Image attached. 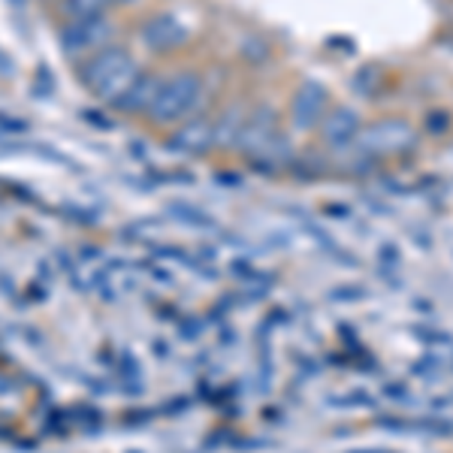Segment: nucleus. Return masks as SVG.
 Wrapping results in <instances>:
<instances>
[{
  "mask_svg": "<svg viewBox=\"0 0 453 453\" xmlns=\"http://www.w3.org/2000/svg\"><path fill=\"white\" fill-rule=\"evenodd\" d=\"M140 73L142 70L136 67V61L130 58L127 49L115 46V49H100V52H94L91 61L85 64L82 79L100 100L115 104V100L134 85V79L140 76Z\"/></svg>",
  "mask_w": 453,
  "mask_h": 453,
  "instance_id": "obj_1",
  "label": "nucleus"
},
{
  "mask_svg": "<svg viewBox=\"0 0 453 453\" xmlns=\"http://www.w3.org/2000/svg\"><path fill=\"white\" fill-rule=\"evenodd\" d=\"M203 100H206V88H203V79L196 73H175V76L164 79L160 85L155 106L149 109V119L155 124H179L194 119L203 109Z\"/></svg>",
  "mask_w": 453,
  "mask_h": 453,
  "instance_id": "obj_2",
  "label": "nucleus"
},
{
  "mask_svg": "<svg viewBox=\"0 0 453 453\" xmlns=\"http://www.w3.org/2000/svg\"><path fill=\"white\" fill-rule=\"evenodd\" d=\"M418 142L420 134L414 130L411 121L399 119V115H384V119L372 124H363V134L354 149L372 160H381V157L408 155V151L418 149Z\"/></svg>",
  "mask_w": 453,
  "mask_h": 453,
  "instance_id": "obj_3",
  "label": "nucleus"
},
{
  "mask_svg": "<svg viewBox=\"0 0 453 453\" xmlns=\"http://www.w3.org/2000/svg\"><path fill=\"white\" fill-rule=\"evenodd\" d=\"M330 109H333V100H330L326 85L318 82V79H305V82H299L288 106L290 130H296V134H318L320 121L326 119Z\"/></svg>",
  "mask_w": 453,
  "mask_h": 453,
  "instance_id": "obj_4",
  "label": "nucleus"
},
{
  "mask_svg": "<svg viewBox=\"0 0 453 453\" xmlns=\"http://www.w3.org/2000/svg\"><path fill=\"white\" fill-rule=\"evenodd\" d=\"M363 115L357 112L354 106H333L330 112H326V119L320 121L318 127V136L320 142H324V149L330 151H350L357 145V140H360L363 134Z\"/></svg>",
  "mask_w": 453,
  "mask_h": 453,
  "instance_id": "obj_5",
  "label": "nucleus"
},
{
  "mask_svg": "<svg viewBox=\"0 0 453 453\" xmlns=\"http://www.w3.org/2000/svg\"><path fill=\"white\" fill-rule=\"evenodd\" d=\"M279 134H281L279 112H275L269 104H260L245 115V124H242V134H239L236 149L242 151L248 160H254Z\"/></svg>",
  "mask_w": 453,
  "mask_h": 453,
  "instance_id": "obj_6",
  "label": "nucleus"
},
{
  "mask_svg": "<svg viewBox=\"0 0 453 453\" xmlns=\"http://www.w3.org/2000/svg\"><path fill=\"white\" fill-rule=\"evenodd\" d=\"M112 21L106 16H88L76 19L70 27H64L61 46L67 55H85V52H100L106 49V42L112 40Z\"/></svg>",
  "mask_w": 453,
  "mask_h": 453,
  "instance_id": "obj_7",
  "label": "nucleus"
},
{
  "mask_svg": "<svg viewBox=\"0 0 453 453\" xmlns=\"http://www.w3.org/2000/svg\"><path fill=\"white\" fill-rule=\"evenodd\" d=\"M215 145V121L206 115H194V119L181 121L179 130H173L170 136V149L175 155H188V157H200Z\"/></svg>",
  "mask_w": 453,
  "mask_h": 453,
  "instance_id": "obj_8",
  "label": "nucleus"
},
{
  "mask_svg": "<svg viewBox=\"0 0 453 453\" xmlns=\"http://www.w3.org/2000/svg\"><path fill=\"white\" fill-rule=\"evenodd\" d=\"M188 27L175 16H155L142 25V42L151 52H173L188 42Z\"/></svg>",
  "mask_w": 453,
  "mask_h": 453,
  "instance_id": "obj_9",
  "label": "nucleus"
},
{
  "mask_svg": "<svg viewBox=\"0 0 453 453\" xmlns=\"http://www.w3.org/2000/svg\"><path fill=\"white\" fill-rule=\"evenodd\" d=\"M160 85H164V79L155 76V73H149V70H142L140 76L134 79V85H130L112 106L124 115H140V112L149 115V109L155 106Z\"/></svg>",
  "mask_w": 453,
  "mask_h": 453,
  "instance_id": "obj_10",
  "label": "nucleus"
},
{
  "mask_svg": "<svg viewBox=\"0 0 453 453\" xmlns=\"http://www.w3.org/2000/svg\"><path fill=\"white\" fill-rule=\"evenodd\" d=\"M245 109L242 106H226L221 115L215 119V145L218 149H236L239 134H242L245 124Z\"/></svg>",
  "mask_w": 453,
  "mask_h": 453,
  "instance_id": "obj_11",
  "label": "nucleus"
},
{
  "mask_svg": "<svg viewBox=\"0 0 453 453\" xmlns=\"http://www.w3.org/2000/svg\"><path fill=\"white\" fill-rule=\"evenodd\" d=\"M166 215L175 218V221L185 224V226H194V230H215V218H211L206 209L194 206V203L173 200L170 209H166Z\"/></svg>",
  "mask_w": 453,
  "mask_h": 453,
  "instance_id": "obj_12",
  "label": "nucleus"
},
{
  "mask_svg": "<svg viewBox=\"0 0 453 453\" xmlns=\"http://www.w3.org/2000/svg\"><path fill=\"white\" fill-rule=\"evenodd\" d=\"M109 0H64V12L76 21V19H88V16H104V6Z\"/></svg>",
  "mask_w": 453,
  "mask_h": 453,
  "instance_id": "obj_13",
  "label": "nucleus"
},
{
  "mask_svg": "<svg viewBox=\"0 0 453 453\" xmlns=\"http://www.w3.org/2000/svg\"><path fill=\"white\" fill-rule=\"evenodd\" d=\"M381 85L378 82V70L375 67H363L360 73H354V79H350V88H354V91H360V94H375V88Z\"/></svg>",
  "mask_w": 453,
  "mask_h": 453,
  "instance_id": "obj_14",
  "label": "nucleus"
},
{
  "mask_svg": "<svg viewBox=\"0 0 453 453\" xmlns=\"http://www.w3.org/2000/svg\"><path fill=\"white\" fill-rule=\"evenodd\" d=\"M242 55L251 64H266L269 61V42L260 40V36H248L245 46H242Z\"/></svg>",
  "mask_w": 453,
  "mask_h": 453,
  "instance_id": "obj_15",
  "label": "nucleus"
}]
</instances>
